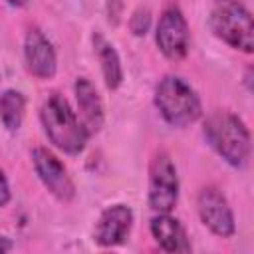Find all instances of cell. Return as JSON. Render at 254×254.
Returning <instances> with one entry per match:
<instances>
[{
	"mask_svg": "<svg viewBox=\"0 0 254 254\" xmlns=\"http://www.w3.org/2000/svg\"><path fill=\"white\" fill-rule=\"evenodd\" d=\"M40 121L48 139L67 155H79L85 149L89 133L71 111L64 95L52 93L40 107Z\"/></svg>",
	"mask_w": 254,
	"mask_h": 254,
	"instance_id": "obj_1",
	"label": "cell"
},
{
	"mask_svg": "<svg viewBox=\"0 0 254 254\" xmlns=\"http://www.w3.org/2000/svg\"><path fill=\"white\" fill-rule=\"evenodd\" d=\"M204 137L210 147L234 169H242L250 159V131L246 123L228 111H216L204 121Z\"/></svg>",
	"mask_w": 254,
	"mask_h": 254,
	"instance_id": "obj_2",
	"label": "cell"
},
{
	"mask_svg": "<svg viewBox=\"0 0 254 254\" xmlns=\"http://www.w3.org/2000/svg\"><path fill=\"white\" fill-rule=\"evenodd\" d=\"M155 107L173 127H187L202 115V103L194 87L181 75H165L155 87Z\"/></svg>",
	"mask_w": 254,
	"mask_h": 254,
	"instance_id": "obj_3",
	"label": "cell"
},
{
	"mask_svg": "<svg viewBox=\"0 0 254 254\" xmlns=\"http://www.w3.org/2000/svg\"><path fill=\"white\" fill-rule=\"evenodd\" d=\"M210 28L218 40L234 50L252 54L254 24L252 14L240 2H222L210 16Z\"/></svg>",
	"mask_w": 254,
	"mask_h": 254,
	"instance_id": "obj_4",
	"label": "cell"
},
{
	"mask_svg": "<svg viewBox=\"0 0 254 254\" xmlns=\"http://www.w3.org/2000/svg\"><path fill=\"white\" fill-rule=\"evenodd\" d=\"M179 200V177L173 159L159 151L149 165V206L155 212H171Z\"/></svg>",
	"mask_w": 254,
	"mask_h": 254,
	"instance_id": "obj_5",
	"label": "cell"
},
{
	"mask_svg": "<svg viewBox=\"0 0 254 254\" xmlns=\"http://www.w3.org/2000/svg\"><path fill=\"white\" fill-rule=\"evenodd\" d=\"M155 42L161 54L169 60H181L187 56L190 44V30L185 14L177 4H171L163 10L155 30Z\"/></svg>",
	"mask_w": 254,
	"mask_h": 254,
	"instance_id": "obj_6",
	"label": "cell"
},
{
	"mask_svg": "<svg viewBox=\"0 0 254 254\" xmlns=\"http://www.w3.org/2000/svg\"><path fill=\"white\" fill-rule=\"evenodd\" d=\"M32 163L38 179L48 189V192L60 202L67 204L75 198V185L67 175L64 163L46 147H36L32 151Z\"/></svg>",
	"mask_w": 254,
	"mask_h": 254,
	"instance_id": "obj_7",
	"label": "cell"
},
{
	"mask_svg": "<svg viewBox=\"0 0 254 254\" xmlns=\"http://www.w3.org/2000/svg\"><path fill=\"white\" fill-rule=\"evenodd\" d=\"M196 210L202 224L220 238H230L236 232L234 212L226 196L216 187H202L196 196Z\"/></svg>",
	"mask_w": 254,
	"mask_h": 254,
	"instance_id": "obj_8",
	"label": "cell"
},
{
	"mask_svg": "<svg viewBox=\"0 0 254 254\" xmlns=\"http://www.w3.org/2000/svg\"><path fill=\"white\" fill-rule=\"evenodd\" d=\"M131 226H133V210L127 204H111L99 214L93 230V240L103 248L119 246L129 236Z\"/></svg>",
	"mask_w": 254,
	"mask_h": 254,
	"instance_id": "obj_9",
	"label": "cell"
},
{
	"mask_svg": "<svg viewBox=\"0 0 254 254\" xmlns=\"http://www.w3.org/2000/svg\"><path fill=\"white\" fill-rule=\"evenodd\" d=\"M24 62L26 69L38 79H50L56 75L58 58L52 42L38 30L32 28L24 38Z\"/></svg>",
	"mask_w": 254,
	"mask_h": 254,
	"instance_id": "obj_10",
	"label": "cell"
},
{
	"mask_svg": "<svg viewBox=\"0 0 254 254\" xmlns=\"http://www.w3.org/2000/svg\"><path fill=\"white\" fill-rule=\"evenodd\" d=\"M73 93L77 99L79 121L83 123L89 137L103 127V103L95 85L87 77H77L73 83Z\"/></svg>",
	"mask_w": 254,
	"mask_h": 254,
	"instance_id": "obj_11",
	"label": "cell"
},
{
	"mask_svg": "<svg viewBox=\"0 0 254 254\" xmlns=\"http://www.w3.org/2000/svg\"><path fill=\"white\" fill-rule=\"evenodd\" d=\"M151 234L165 252H190V242L183 224L171 212H157L151 218Z\"/></svg>",
	"mask_w": 254,
	"mask_h": 254,
	"instance_id": "obj_12",
	"label": "cell"
},
{
	"mask_svg": "<svg viewBox=\"0 0 254 254\" xmlns=\"http://www.w3.org/2000/svg\"><path fill=\"white\" fill-rule=\"evenodd\" d=\"M93 52L99 60V65H101V73H103V79H105V85L107 89L115 91L121 83H123V65H121V58L117 54V50L113 48V44L109 40H105L103 34L95 32L93 38Z\"/></svg>",
	"mask_w": 254,
	"mask_h": 254,
	"instance_id": "obj_13",
	"label": "cell"
},
{
	"mask_svg": "<svg viewBox=\"0 0 254 254\" xmlns=\"http://www.w3.org/2000/svg\"><path fill=\"white\" fill-rule=\"evenodd\" d=\"M26 97L18 89H6L0 95V121L8 131H18L24 121Z\"/></svg>",
	"mask_w": 254,
	"mask_h": 254,
	"instance_id": "obj_14",
	"label": "cell"
},
{
	"mask_svg": "<svg viewBox=\"0 0 254 254\" xmlns=\"http://www.w3.org/2000/svg\"><path fill=\"white\" fill-rule=\"evenodd\" d=\"M149 26H151V12H149V8H145V6L137 8L131 14V18H129V30L135 36H145L149 32Z\"/></svg>",
	"mask_w": 254,
	"mask_h": 254,
	"instance_id": "obj_15",
	"label": "cell"
},
{
	"mask_svg": "<svg viewBox=\"0 0 254 254\" xmlns=\"http://www.w3.org/2000/svg\"><path fill=\"white\" fill-rule=\"evenodd\" d=\"M105 14H107V22L111 26H119L121 16H123V0H107Z\"/></svg>",
	"mask_w": 254,
	"mask_h": 254,
	"instance_id": "obj_16",
	"label": "cell"
},
{
	"mask_svg": "<svg viewBox=\"0 0 254 254\" xmlns=\"http://www.w3.org/2000/svg\"><path fill=\"white\" fill-rule=\"evenodd\" d=\"M10 185H8V179H6V175H4V171L0 169V208L2 206H6L8 202H10Z\"/></svg>",
	"mask_w": 254,
	"mask_h": 254,
	"instance_id": "obj_17",
	"label": "cell"
},
{
	"mask_svg": "<svg viewBox=\"0 0 254 254\" xmlns=\"http://www.w3.org/2000/svg\"><path fill=\"white\" fill-rule=\"evenodd\" d=\"M12 248H14L12 240H10L8 236H0V254H2V252H10Z\"/></svg>",
	"mask_w": 254,
	"mask_h": 254,
	"instance_id": "obj_18",
	"label": "cell"
},
{
	"mask_svg": "<svg viewBox=\"0 0 254 254\" xmlns=\"http://www.w3.org/2000/svg\"><path fill=\"white\" fill-rule=\"evenodd\" d=\"M10 6H14V8H24V6H28L30 4V0H6Z\"/></svg>",
	"mask_w": 254,
	"mask_h": 254,
	"instance_id": "obj_19",
	"label": "cell"
},
{
	"mask_svg": "<svg viewBox=\"0 0 254 254\" xmlns=\"http://www.w3.org/2000/svg\"><path fill=\"white\" fill-rule=\"evenodd\" d=\"M244 81L248 83V89H252V69L248 67V71H246V77H244Z\"/></svg>",
	"mask_w": 254,
	"mask_h": 254,
	"instance_id": "obj_20",
	"label": "cell"
},
{
	"mask_svg": "<svg viewBox=\"0 0 254 254\" xmlns=\"http://www.w3.org/2000/svg\"><path fill=\"white\" fill-rule=\"evenodd\" d=\"M220 2H234V0H220Z\"/></svg>",
	"mask_w": 254,
	"mask_h": 254,
	"instance_id": "obj_21",
	"label": "cell"
}]
</instances>
